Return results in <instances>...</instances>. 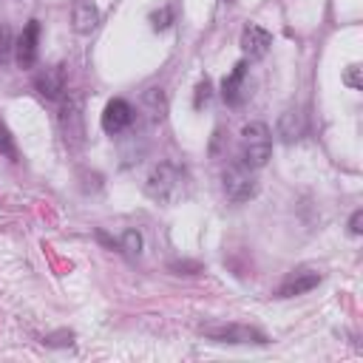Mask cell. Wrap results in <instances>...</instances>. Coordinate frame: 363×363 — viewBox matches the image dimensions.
I'll use <instances>...</instances> for the list:
<instances>
[{
	"label": "cell",
	"instance_id": "6da1fadb",
	"mask_svg": "<svg viewBox=\"0 0 363 363\" xmlns=\"http://www.w3.org/2000/svg\"><path fill=\"white\" fill-rule=\"evenodd\" d=\"M272 156V133L264 122H247L241 128V150H238V162L247 164L250 170H258L267 164V159Z\"/></svg>",
	"mask_w": 363,
	"mask_h": 363
},
{
	"label": "cell",
	"instance_id": "4fadbf2b",
	"mask_svg": "<svg viewBox=\"0 0 363 363\" xmlns=\"http://www.w3.org/2000/svg\"><path fill=\"white\" fill-rule=\"evenodd\" d=\"M116 250L125 252L128 258H136L142 252V235L136 230H125L122 238H116Z\"/></svg>",
	"mask_w": 363,
	"mask_h": 363
},
{
	"label": "cell",
	"instance_id": "30bf717a",
	"mask_svg": "<svg viewBox=\"0 0 363 363\" xmlns=\"http://www.w3.org/2000/svg\"><path fill=\"white\" fill-rule=\"evenodd\" d=\"M34 88L45 96V99H60L65 94V65H51L43 68L34 77Z\"/></svg>",
	"mask_w": 363,
	"mask_h": 363
},
{
	"label": "cell",
	"instance_id": "2e32d148",
	"mask_svg": "<svg viewBox=\"0 0 363 363\" xmlns=\"http://www.w3.org/2000/svg\"><path fill=\"white\" fill-rule=\"evenodd\" d=\"M0 153H6L9 159H17V147H14V142H11V136H9L3 122H0Z\"/></svg>",
	"mask_w": 363,
	"mask_h": 363
},
{
	"label": "cell",
	"instance_id": "5b68a950",
	"mask_svg": "<svg viewBox=\"0 0 363 363\" xmlns=\"http://www.w3.org/2000/svg\"><path fill=\"white\" fill-rule=\"evenodd\" d=\"M133 119H136V111L128 99H111L102 111V130L111 136H119L133 125Z\"/></svg>",
	"mask_w": 363,
	"mask_h": 363
},
{
	"label": "cell",
	"instance_id": "5bb4252c",
	"mask_svg": "<svg viewBox=\"0 0 363 363\" xmlns=\"http://www.w3.org/2000/svg\"><path fill=\"white\" fill-rule=\"evenodd\" d=\"M14 54V34H11V26H0V65H9Z\"/></svg>",
	"mask_w": 363,
	"mask_h": 363
},
{
	"label": "cell",
	"instance_id": "52a82bcc",
	"mask_svg": "<svg viewBox=\"0 0 363 363\" xmlns=\"http://www.w3.org/2000/svg\"><path fill=\"white\" fill-rule=\"evenodd\" d=\"M40 54V20H28L23 34L14 40V57L20 68H34Z\"/></svg>",
	"mask_w": 363,
	"mask_h": 363
},
{
	"label": "cell",
	"instance_id": "3957f363",
	"mask_svg": "<svg viewBox=\"0 0 363 363\" xmlns=\"http://www.w3.org/2000/svg\"><path fill=\"white\" fill-rule=\"evenodd\" d=\"M255 190H258V184H255L252 170L235 159L224 170V193H227V199L230 201H247V199L255 196Z\"/></svg>",
	"mask_w": 363,
	"mask_h": 363
},
{
	"label": "cell",
	"instance_id": "e0dca14e",
	"mask_svg": "<svg viewBox=\"0 0 363 363\" xmlns=\"http://www.w3.org/2000/svg\"><path fill=\"white\" fill-rule=\"evenodd\" d=\"M343 82H346L352 91H360V65H349L346 74H343Z\"/></svg>",
	"mask_w": 363,
	"mask_h": 363
},
{
	"label": "cell",
	"instance_id": "7c38bea8",
	"mask_svg": "<svg viewBox=\"0 0 363 363\" xmlns=\"http://www.w3.org/2000/svg\"><path fill=\"white\" fill-rule=\"evenodd\" d=\"M303 133H306V119H303L301 108H286V111L278 116V136H281L286 145H292V142H298Z\"/></svg>",
	"mask_w": 363,
	"mask_h": 363
},
{
	"label": "cell",
	"instance_id": "d6986e66",
	"mask_svg": "<svg viewBox=\"0 0 363 363\" xmlns=\"http://www.w3.org/2000/svg\"><path fill=\"white\" fill-rule=\"evenodd\" d=\"M360 224H363V210H354L352 218H349V233H352V235H360V233H363Z\"/></svg>",
	"mask_w": 363,
	"mask_h": 363
},
{
	"label": "cell",
	"instance_id": "8fae6325",
	"mask_svg": "<svg viewBox=\"0 0 363 363\" xmlns=\"http://www.w3.org/2000/svg\"><path fill=\"white\" fill-rule=\"evenodd\" d=\"M71 26L77 34H91L99 26V9L94 0H77L71 9Z\"/></svg>",
	"mask_w": 363,
	"mask_h": 363
},
{
	"label": "cell",
	"instance_id": "ac0fdd59",
	"mask_svg": "<svg viewBox=\"0 0 363 363\" xmlns=\"http://www.w3.org/2000/svg\"><path fill=\"white\" fill-rule=\"evenodd\" d=\"M207 99H210V82H207V79H201V82L196 85V102H193V105H196V108H201Z\"/></svg>",
	"mask_w": 363,
	"mask_h": 363
},
{
	"label": "cell",
	"instance_id": "277c9868",
	"mask_svg": "<svg viewBox=\"0 0 363 363\" xmlns=\"http://www.w3.org/2000/svg\"><path fill=\"white\" fill-rule=\"evenodd\" d=\"M210 340L216 343H267V335L261 329L252 326H241V323H218V326H204L201 329Z\"/></svg>",
	"mask_w": 363,
	"mask_h": 363
},
{
	"label": "cell",
	"instance_id": "7a4b0ae2",
	"mask_svg": "<svg viewBox=\"0 0 363 363\" xmlns=\"http://www.w3.org/2000/svg\"><path fill=\"white\" fill-rule=\"evenodd\" d=\"M182 182H184V170L173 162H162L150 170L145 182V193L159 204H170L182 196Z\"/></svg>",
	"mask_w": 363,
	"mask_h": 363
},
{
	"label": "cell",
	"instance_id": "9c48e42d",
	"mask_svg": "<svg viewBox=\"0 0 363 363\" xmlns=\"http://www.w3.org/2000/svg\"><path fill=\"white\" fill-rule=\"evenodd\" d=\"M244 79H247V60H238V62L233 65V71H230V74L224 77V82H221V99H224L230 108H238V105L244 102V96H247Z\"/></svg>",
	"mask_w": 363,
	"mask_h": 363
},
{
	"label": "cell",
	"instance_id": "8992f818",
	"mask_svg": "<svg viewBox=\"0 0 363 363\" xmlns=\"http://www.w3.org/2000/svg\"><path fill=\"white\" fill-rule=\"evenodd\" d=\"M320 284V272L315 267H295L292 272L284 275L281 286H278V298H295V295H303L309 289H315Z\"/></svg>",
	"mask_w": 363,
	"mask_h": 363
},
{
	"label": "cell",
	"instance_id": "9a60e30c",
	"mask_svg": "<svg viewBox=\"0 0 363 363\" xmlns=\"http://www.w3.org/2000/svg\"><path fill=\"white\" fill-rule=\"evenodd\" d=\"M170 23H173V11H170L167 6H162L159 11H153V14H150V26H153L156 31H164Z\"/></svg>",
	"mask_w": 363,
	"mask_h": 363
},
{
	"label": "cell",
	"instance_id": "ba28073f",
	"mask_svg": "<svg viewBox=\"0 0 363 363\" xmlns=\"http://www.w3.org/2000/svg\"><path fill=\"white\" fill-rule=\"evenodd\" d=\"M269 45H272V34L267 28H261L255 23H247L244 26V31H241V51H244V57L264 60L267 51H269Z\"/></svg>",
	"mask_w": 363,
	"mask_h": 363
}]
</instances>
